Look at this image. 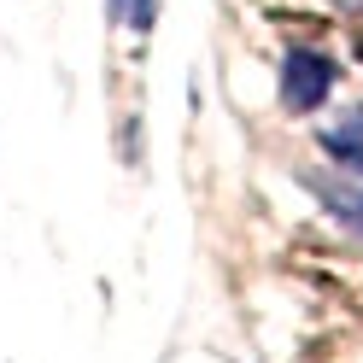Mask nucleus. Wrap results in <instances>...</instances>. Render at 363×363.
<instances>
[{"mask_svg": "<svg viewBox=\"0 0 363 363\" xmlns=\"http://www.w3.org/2000/svg\"><path fill=\"white\" fill-rule=\"evenodd\" d=\"M129 24H135V30H147V24H152V0H135V12H129Z\"/></svg>", "mask_w": 363, "mask_h": 363, "instance_id": "20e7f679", "label": "nucleus"}, {"mask_svg": "<svg viewBox=\"0 0 363 363\" xmlns=\"http://www.w3.org/2000/svg\"><path fill=\"white\" fill-rule=\"evenodd\" d=\"M334 94V59L316 48H293L281 59V106L287 111H316Z\"/></svg>", "mask_w": 363, "mask_h": 363, "instance_id": "f257e3e1", "label": "nucleus"}, {"mask_svg": "<svg viewBox=\"0 0 363 363\" xmlns=\"http://www.w3.org/2000/svg\"><path fill=\"white\" fill-rule=\"evenodd\" d=\"M305 188H311V194H316V199H323V206L340 217V229H352V240H363V188H357L346 170H340V176L311 170V176H305Z\"/></svg>", "mask_w": 363, "mask_h": 363, "instance_id": "f03ea898", "label": "nucleus"}, {"mask_svg": "<svg viewBox=\"0 0 363 363\" xmlns=\"http://www.w3.org/2000/svg\"><path fill=\"white\" fill-rule=\"evenodd\" d=\"M123 6H129V0H111V18H118V12H123Z\"/></svg>", "mask_w": 363, "mask_h": 363, "instance_id": "39448f33", "label": "nucleus"}, {"mask_svg": "<svg viewBox=\"0 0 363 363\" xmlns=\"http://www.w3.org/2000/svg\"><path fill=\"white\" fill-rule=\"evenodd\" d=\"M316 147H323L346 176H363V106L346 111V118H334L323 135H316Z\"/></svg>", "mask_w": 363, "mask_h": 363, "instance_id": "7ed1b4c3", "label": "nucleus"}, {"mask_svg": "<svg viewBox=\"0 0 363 363\" xmlns=\"http://www.w3.org/2000/svg\"><path fill=\"white\" fill-rule=\"evenodd\" d=\"M357 59H363V48H357Z\"/></svg>", "mask_w": 363, "mask_h": 363, "instance_id": "423d86ee", "label": "nucleus"}]
</instances>
